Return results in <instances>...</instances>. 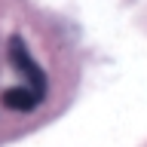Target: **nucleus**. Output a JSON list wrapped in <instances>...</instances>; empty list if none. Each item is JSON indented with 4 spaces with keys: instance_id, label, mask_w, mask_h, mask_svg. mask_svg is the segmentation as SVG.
<instances>
[{
    "instance_id": "nucleus-1",
    "label": "nucleus",
    "mask_w": 147,
    "mask_h": 147,
    "mask_svg": "<svg viewBox=\"0 0 147 147\" xmlns=\"http://www.w3.org/2000/svg\"><path fill=\"white\" fill-rule=\"evenodd\" d=\"M9 61L16 64V71L25 77V86H31V89L40 92V95L46 92V77L34 64V58H31V52H28V46L22 43V40H12V43H9Z\"/></svg>"
},
{
    "instance_id": "nucleus-2",
    "label": "nucleus",
    "mask_w": 147,
    "mask_h": 147,
    "mask_svg": "<svg viewBox=\"0 0 147 147\" xmlns=\"http://www.w3.org/2000/svg\"><path fill=\"white\" fill-rule=\"evenodd\" d=\"M40 92H34L31 86H12V89L3 92V107L9 110H34L40 104Z\"/></svg>"
}]
</instances>
